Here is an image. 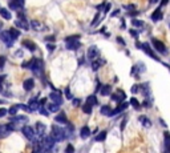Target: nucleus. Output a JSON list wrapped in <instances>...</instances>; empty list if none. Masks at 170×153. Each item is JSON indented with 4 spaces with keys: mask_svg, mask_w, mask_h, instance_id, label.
<instances>
[{
    "mask_svg": "<svg viewBox=\"0 0 170 153\" xmlns=\"http://www.w3.org/2000/svg\"><path fill=\"white\" fill-rule=\"evenodd\" d=\"M24 68H28L29 67L32 71L35 72V75H40L41 71H43V61L40 59H32L29 61H27V63L23 64Z\"/></svg>",
    "mask_w": 170,
    "mask_h": 153,
    "instance_id": "obj_1",
    "label": "nucleus"
},
{
    "mask_svg": "<svg viewBox=\"0 0 170 153\" xmlns=\"http://www.w3.org/2000/svg\"><path fill=\"white\" fill-rule=\"evenodd\" d=\"M50 136L55 138V141H63L64 138H67V136H65V130L63 128H59L57 125L52 126V134H50Z\"/></svg>",
    "mask_w": 170,
    "mask_h": 153,
    "instance_id": "obj_2",
    "label": "nucleus"
},
{
    "mask_svg": "<svg viewBox=\"0 0 170 153\" xmlns=\"http://www.w3.org/2000/svg\"><path fill=\"white\" fill-rule=\"evenodd\" d=\"M0 39L3 40V43L7 45V47H12L13 45V41H15V37L9 34V31H3L0 32Z\"/></svg>",
    "mask_w": 170,
    "mask_h": 153,
    "instance_id": "obj_3",
    "label": "nucleus"
},
{
    "mask_svg": "<svg viewBox=\"0 0 170 153\" xmlns=\"http://www.w3.org/2000/svg\"><path fill=\"white\" fill-rule=\"evenodd\" d=\"M151 44H153V47L155 48V51H157L158 53H161V55H166L168 53V49H166V47L165 44L162 41H160V40H157V39H153V41H151Z\"/></svg>",
    "mask_w": 170,
    "mask_h": 153,
    "instance_id": "obj_4",
    "label": "nucleus"
},
{
    "mask_svg": "<svg viewBox=\"0 0 170 153\" xmlns=\"http://www.w3.org/2000/svg\"><path fill=\"white\" fill-rule=\"evenodd\" d=\"M13 130V126L9 124H2L0 125V138H4L7 136H9V133Z\"/></svg>",
    "mask_w": 170,
    "mask_h": 153,
    "instance_id": "obj_5",
    "label": "nucleus"
},
{
    "mask_svg": "<svg viewBox=\"0 0 170 153\" xmlns=\"http://www.w3.org/2000/svg\"><path fill=\"white\" fill-rule=\"evenodd\" d=\"M21 130H23L24 136L27 137L28 140H33V138H35V130L32 129V126H29V125H24Z\"/></svg>",
    "mask_w": 170,
    "mask_h": 153,
    "instance_id": "obj_6",
    "label": "nucleus"
},
{
    "mask_svg": "<svg viewBox=\"0 0 170 153\" xmlns=\"http://www.w3.org/2000/svg\"><path fill=\"white\" fill-rule=\"evenodd\" d=\"M31 27H32V30L36 31V32H41V31H45V30H47L45 25L41 24L40 21H37V20L31 21Z\"/></svg>",
    "mask_w": 170,
    "mask_h": 153,
    "instance_id": "obj_7",
    "label": "nucleus"
},
{
    "mask_svg": "<svg viewBox=\"0 0 170 153\" xmlns=\"http://www.w3.org/2000/svg\"><path fill=\"white\" fill-rule=\"evenodd\" d=\"M24 4V0H9L8 2V5L11 9H19L21 8Z\"/></svg>",
    "mask_w": 170,
    "mask_h": 153,
    "instance_id": "obj_8",
    "label": "nucleus"
},
{
    "mask_svg": "<svg viewBox=\"0 0 170 153\" xmlns=\"http://www.w3.org/2000/svg\"><path fill=\"white\" fill-rule=\"evenodd\" d=\"M86 55H88V57H89V59L95 60L96 57L99 56V48H97L96 45H92V47H90V48L88 49V53H86Z\"/></svg>",
    "mask_w": 170,
    "mask_h": 153,
    "instance_id": "obj_9",
    "label": "nucleus"
},
{
    "mask_svg": "<svg viewBox=\"0 0 170 153\" xmlns=\"http://www.w3.org/2000/svg\"><path fill=\"white\" fill-rule=\"evenodd\" d=\"M49 99L53 101V103H57V104H61V93L59 91H55V92L49 93Z\"/></svg>",
    "mask_w": 170,
    "mask_h": 153,
    "instance_id": "obj_10",
    "label": "nucleus"
},
{
    "mask_svg": "<svg viewBox=\"0 0 170 153\" xmlns=\"http://www.w3.org/2000/svg\"><path fill=\"white\" fill-rule=\"evenodd\" d=\"M11 121L15 124H25L28 121V117L27 116H15V117L11 119Z\"/></svg>",
    "mask_w": 170,
    "mask_h": 153,
    "instance_id": "obj_11",
    "label": "nucleus"
},
{
    "mask_svg": "<svg viewBox=\"0 0 170 153\" xmlns=\"http://www.w3.org/2000/svg\"><path fill=\"white\" fill-rule=\"evenodd\" d=\"M33 87H35V81L32 79H27L23 83V88L25 91H32V88H33Z\"/></svg>",
    "mask_w": 170,
    "mask_h": 153,
    "instance_id": "obj_12",
    "label": "nucleus"
},
{
    "mask_svg": "<svg viewBox=\"0 0 170 153\" xmlns=\"http://www.w3.org/2000/svg\"><path fill=\"white\" fill-rule=\"evenodd\" d=\"M0 15H2V17H3V19H5V20H11V19H12L11 12L7 8H3V7H0Z\"/></svg>",
    "mask_w": 170,
    "mask_h": 153,
    "instance_id": "obj_13",
    "label": "nucleus"
},
{
    "mask_svg": "<svg viewBox=\"0 0 170 153\" xmlns=\"http://www.w3.org/2000/svg\"><path fill=\"white\" fill-rule=\"evenodd\" d=\"M112 99L114 101H122L125 99V93L122 92V91H117L114 94H112Z\"/></svg>",
    "mask_w": 170,
    "mask_h": 153,
    "instance_id": "obj_14",
    "label": "nucleus"
},
{
    "mask_svg": "<svg viewBox=\"0 0 170 153\" xmlns=\"http://www.w3.org/2000/svg\"><path fill=\"white\" fill-rule=\"evenodd\" d=\"M105 64V60H102V59H95L92 61V68H93V71H97V69H99L101 65H104Z\"/></svg>",
    "mask_w": 170,
    "mask_h": 153,
    "instance_id": "obj_15",
    "label": "nucleus"
},
{
    "mask_svg": "<svg viewBox=\"0 0 170 153\" xmlns=\"http://www.w3.org/2000/svg\"><path fill=\"white\" fill-rule=\"evenodd\" d=\"M142 49L145 51V53H147V55H149L150 57H153V59H155L157 61H160V59H158V57L155 56V53H153V52H151V49L149 48V45H147L146 43H145V44H142Z\"/></svg>",
    "mask_w": 170,
    "mask_h": 153,
    "instance_id": "obj_16",
    "label": "nucleus"
},
{
    "mask_svg": "<svg viewBox=\"0 0 170 153\" xmlns=\"http://www.w3.org/2000/svg\"><path fill=\"white\" fill-rule=\"evenodd\" d=\"M162 19V12H161V8H157L154 11V13L151 15V20L153 21H160Z\"/></svg>",
    "mask_w": 170,
    "mask_h": 153,
    "instance_id": "obj_17",
    "label": "nucleus"
},
{
    "mask_svg": "<svg viewBox=\"0 0 170 153\" xmlns=\"http://www.w3.org/2000/svg\"><path fill=\"white\" fill-rule=\"evenodd\" d=\"M36 132L40 136H44V132H45V124L43 123H37L36 124Z\"/></svg>",
    "mask_w": 170,
    "mask_h": 153,
    "instance_id": "obj_18",
    "label": "nucleus"
},
{
    "mask_svg": "<svg viewBox=\"0 0 170 153\" xmlns=\"http://www.w3.org/2000/svg\"><path fill=\"white\" fill-rule=\"evenodd\" d=\"M23 45H24V47H27V48L29 49L31 52H33V51L37 49V47H36L32 41H29V40H24V41H23Z\"/></svg>",
    "mask_w": 170,
    "mask_h": 153,
    "instance_id": "obj_19",
    "label": "nucleus"
},
{
    "mask_svg": "<svg viewBox=\"0 0 170 153\" xmlns=\"http://www.w3.org/2000/svg\"><path fill=\"white\" fill-rule=\"evenodd\" d=\"M16 25L20 28H23V30L28 31V28H29V25H28V23L25 21V19H21V20H16Z\"/></svg>",
    "mask_w": 170,
    "mask_h": 153,
    "instance_id": "obj_20",
    "label": "nucleus"
},
{
    "mask_svg": "<svg viewBox=\"0 0 170 153\" xmlns=\"http://www.w3.org/2000/svg\"><path fill=\"white\" fill-rule=\"evenodd\" d=\"M39 105H40V103H39L37 100H35V99H31L29 103H28V107L31 108V111H36V109L39 108Z\"/></svg>",
    "mask_w": 170,
    "mask_h": 153,
    "instance_id": "obj_21",
    "label": "nucleus"
},
{
    "mask_svg": "<svg viewBox=\"0 0 170 153\" xmlns=\"http://www.w3.org/2000/svg\"><path fill=\"white\" fill-rule=\"evenodd\" d=\"M126 107H128V104H126V103H122V104H120V105H118V107L116 108V109H113V112H112V116H114V115L120 113V112H122V111H124V109H125Z\"/></svg>",
    "mask_w": 170,
    "mask_h": 153,
    "instance_id": "obj_22",
    "label": "nucleus"
},
{
    "mask_svg": "<svg viewBox=\"0 0 170 153\" xmlns=\"http://www.w3.org/2000/svg\"><path fill=\"white\" fill-rule=\"evenodd\" d=\"M78 47H80V43H78L77 40H75V41H67V48L68 49H77Z\"/></svg>",
    "mask_w": 170,
    "mask_h": 153,
    "instance_id": "obj_23",
    "label": "nucleus"
},
{
    "mask_svg": "<svg viewBox=\"0 0 170 153\" xmlns=\"http://www.w3.org/2000/svg\"><path fill=\"white\" fill-rule=\"evenodd\" d=\"M80 136H81L82 138L89 137V136H90V129L88 128V126H82L81 130H80Z\"/></svg>",
    "mask_w": 170,
    "mask_h": 153,
    "instance_id": "obj_24",
    "label": "nucleus"
},
{
    "mask_svg": "<svg viewBox=\"0 0 170 153\" xmlns=\"http://www.w3.org/2000/svg\"><path fill=\"white\" fill-rule=\"evenodd\" d=\"M110 91H112L110 85H104V87H101L100 93L102 94V96H108V94H110Z\"/></svg>",
    "mask_w": 170,
    "mask_h": 153,
    "instance_id": "obj_25",
    "label": "nucleus"
},
{
    "mask_svg": "<svg viewBox=\"0 0 170 153\" xmlns=\"http://www.w3.org/2000/svg\"><path fill=\"white\" fill-rule=\"evenodd\" d=\"M55 120L57 123H63V124H68V120H67V116H65V113H60V115H57Z\"/></svg>",
    "mask_w": 170,
    "mask_h": 153,
    "instance_id": "obj_26",
    "label": "nucleus"
},
{
    "mask_svg": "<svg viewBox=\"0 0 170 153\" xmlns=\"http://www.w3.org/2000/svg\"><path fill=\"white\" fill-rule=\"evenodd\" d=\"M112 109H110V107H108V105H104L102 108H101V113H102L104 116H112Z\"/></svg>",
    "mask_w": 170,
    "mask_h": 153,
    "instance_id": "obj_27",
    "label": "nucleus"
},
{
    "mask_svg": "<svg viewBox=\"0 0 170 153\" xmlns=\"http://www.w3.org/2000/svg\"><path fill=\"white\" fill-rule=\"evenodd\" d=\"M165 149L166 152H170V133H165Z\"/></svg>",
    "mask_w": 170,
    "mask_h": 153,
    "instance_id": "obj_28",
    "label": "nucleus"
},
{
    "mask_svg": "<svg viewBox=\"0 0 170 153\" xmlns=\"http://www.w3.org/2000/svg\"><path fill=\"white\" fill-rule=\"evenodd\" d=\"M86 103L90 104V105L93 107V105H96L97 103H99V101H97V97L95 96V94H92V96H89L88 99H86Z\"/></svg>",
    "mask_w": 170,
    "mask_h": 153,
    "instance_id": "obj_29",
    "label": "nucleus"
},
{
    "mask_svg": "<svg viewBox=\"0 0 170 153\" xmlns=\"http://www.w3.org/2000/svg\"><path fill=\"white\" fill-rule=\"evenodd\" d=\"M106 137V130H102V132H100L99 134L96 136V141H104Z\"/></svg>",
    "mask_w": 170,
    "mask_h": 153,
    "instance_id": "obj_30",
    "label": "nucleus"
},
{
    "mask_svg": "<svg viewBox=\"0 0 170 153\" xmlns=\"http://www.w3.org/2000/svg\"><path fill=\"white\" fill-rule=\"evenodd\" d=\"M140 121L144 125L146 126V128H149V126H151V121H150V120H147L146 117H144V116H141V117H140Z\"/></svg>",
    "mask_w": 170,
    "mask_h": 153,
    "instance_id": "obj_31",
    "label": "nucleus"
},
{
    "mask_svg": "<svg viewBox=\"0 0 170 153\" xmlns=\"http://www.w3.org/2000/svg\"><path fill=\"white\" fill-rule=\"evenodd\" d=\"M59 105L60 104H57V103H52V104L48 105V109H49L50 112H57V111H59V108H60Z\"/></svg>",
    "mask_w": 170,
    "mask_h": 153,
    "instance_id": "obj_32",
    "label": "nucleus"
},
{
    "mask_svg": "<svg viewBox=\"0 0 170 153\" xmlns=\"http://www.w3.org/2000/svg\"><path fill=\"white\" fill-rule=\"evenodd\" d=\"M82 111H84L85 113H88V115H90V113H92V105L86 103V104L84 105V107H82Z\"/></svg>",
    "mask_w": 170,
    "mask_h": 153,
    "instance_id": "obj_33",
    "label": "nucleus"
},
{
    "mask_svg": "<svg viewBox=\"0 0 170 153\" xmlns=\"http://www.w3.org/2000/svg\"><path fill=\"white\" fill-rule=\"evenodd\" d=\"M17 109H20V108H19V105H12V107L9 108V111H8V112H9V113L12 115V116H15V115H16V112H17Z\"/></svg>",
    "mask_w": 170,
    "mask_h": 153,
    "instance_id": "obj_34",
    "label": "nucleus"
},
{
    "mask_svg": "<svg viewBox=\"0 0 170 153\" xmlns=\"http://www.w3.org/2000/svg\"><path fill=\"white\" fill-rule=\"evenodd\" d=\"M130 104H132L136 109H138V108H140V103H138V100L134 99V97H132V99H130Z\"/></svg>",
    "mask_w": 170,
    "mask_h": 153,
    "instance_id": "obj_35",
    "label": "nucleus"
},
{
    "mask_svg": "<svg viewBox=\"0 0 170 153\" xmlns=\"http://www.w3.org/2000/svg\"><path fill=\"white\" fill-rule=\"evenodd\" d=\"M132 24L134 27H144V23L141 20H137V19H132Z\"/></svg>",
    "mask_w": 170,
    "mask_h": 153,
    "instance_id": "obj_36",
    "label": "nucleus"
},
{
    "mask_svg": "<svg viewBox=\"0 0 170 153\" xmlns=\"http://www.w3.org/2000/svg\"><path fill=\"white\" fill-rule=\"evenodd\" d=\"M9 34L12 35L15 39H17V37H19V35H20V34H19V31L15 30V28H11V30H9Z\"/></svg>",
    "mask_w": 170,
    "mask_h": 153,
    "instance_id": "obj_37",
    "label": "nucleus"
},
{
    "mask_svg": "<svg viewBox=\"0 0 170 153\" xmlns=\"http://www.w3.org/2000/svg\"><path fill=\"white\" fill-rule=\"evenodd\" d=\"M65 153H75V147L73 145H68L67 147V149H65Z\"/></svg>",
    "mask_w": 170,
    "mask_h": 153,
    "instance_id": "obj_38",
    "label": "nucleus"
},
{
    "mask_svg": "<svg viewBox=\"0 0 170 153\" xmlns=\"http://www.w3.org/2000/svg\"><path fill=\"white\" fill-rule=\"evenodd\" d=\"M40 113H41L43 116H49L48 112H47V109L44 108V105H40Z\"/></svg>",
    "mask_w": 170,
    "mask_h": 153,
    "instance_id": "obj_39",
    "label": "nucleus"
},
{
    "mask_svg": "<svg viewBox=\"0 0 170 153\" xmlns=\"http://www.w3.org/2000/svg\"><path fill=\"white\" fill-rule=\"evenodd\" d=\"M80 39V36L76 35V36H69V37H67V41H75V40Z\"/></svg>",
    "mask_w": 170,
    "mask_h": 153,
    "instance_id": "obj_40",
    "label": "nucleus"
},
{
    "mask_svg": "<svg viewBox=\"0 0 170 153\" xmlns=\"http://www.w3.org/2000/svg\"><path fill=\"white\" fill-rule=\"evenodd\" d=\"M65 97L67 99H72V93H71L69 88H65Z\"/></svg>",
    "mask_w": 170,
    "mask_h": 153,
    "instance_id": "obj_41",
    "label": "nucleus"
},
{
    "mask_svg": "<svg viewBox=\"0 0 170 153\" xmlns=\"http://www.w3.org/2000/svg\"><path fill=\"white\" fill-rule=\"evenodd\" d=\"M5 64V57L4 56H0V68H3Z\"/></svg>",
    "mask_w": 170,
    "mask_h": 153,
    "instance_id": "obj_42",
    "label": "nucleus"
},
{
    "mask_svg": "<svg viewBox=\"0 0 170 153\" xmlns=\"http://www.w3.org/2000/svg\"><path fill=\"white\" fill-rule=\"evenodd\" d=\"M5 113H7V109H4V108H0V117H4Z\"/></svg>",
    "mask_w": 170,
    "mask_h": 153,
    "instance_id": "obj_43",
    "label": "nucleus"
},
{
    "mask_svg": "<svg viewBox=\"0 0 170 153\" xmlns=\"http://www.w3.org/2000/svg\"><path fill=\"white\" fill-rule=\"evenodd\" d=\"M47 48L49 49V52H53V51H55V48H56V47H55V44H48V45H47Z\"/></svg>",
    "mask_w": 170,
    "mask_h": 153,
    "instance_id": "obj_44",
    "label": "nucleus"
},
{
    "mask_svg": "<svg viewBox=\"0 0 170 153\" xmlns=\"http://www.w3.org/2000/svg\"><path fill=\"white\" fill-rule=\"evenodd\" d=\"M138 89H140V87H138V85L132 87V92H133V93H137V92H138Z\"/></svg>",
    "mask_w": 170,
    "mask_h": 153,
    "instance_id": "obj_45",
    "label": "nucleus"
},
{
    "mask_svg": "<svg viewBox=\"0 0 170 153\" xmlns=\"http://www.w3.org/2000/svg\"><path fill=\"white\" fill-rule=\"evenodd\" d=\"M45 40H48V41H55V36H47Z\"/></svg>",
    "mask_w": 170,
    "mask_h": 153,
    "instance_id": "obj_46",
    "label": "nucleus"
},
{
    "mask_svg": "<svg viewBox=\"0 0 170 153\" xmlns=\"http://www.w3.org/2000/svg\"><path fill=\"white\" fill-rule=\"evenodd\" d=\"M78 104H80V100H78V99H75V100H73V105H75V107H77Z\"/></svg>",
    "mask_w": 170,
    "mask_h": 153,
    "instance_id": "obj_47",
    "label": "nucleus"
},
{
    "mask_svg": "<svg viewBox=\"0 0 170 153\" xmlns=\"http://www.w3.org/2000/svg\"><path fill=\"white\" fill-rule=\"evenodd\" d=\"M169 3V0H161V7H164V5H166Z\"/></svg>",
    "mask_w": 170,
    "mask_h": 153,
    "instance_id": "obj_48",
    "label": "nucleus"
},
{
    "mask_svg": "<svg viewBox=\"0 0 170 153\" xmlns=\"http://www.w3.org/2000/svg\"><path fill=\"white\" fill-rule=\"evenodd\" d=\"M39 103H40V105H45V103H47V99H41L40 101H39Z\"/></svg>",
    "mask_w": 170,
    "mask_h": 153,
    "instance_id": "obj_49",
    "label": "nucleus"
},
{
    "mask_svg": "<svg viewBox=\"0 0 170 153\" xmlns=\"http://www.w3.org/2000/svg\"><path fill=\"white\" fill-rule=\"evenodd\" d=\"M125 8H126V9H129V11H130V9H134V8H136V7H134V5H126V7H125Z\"/></svg>",
    "mask_w": 170,
    "mask_h": 153,
    "instance_id": "obj_50",
    "label": "nucleus"
},
{
    "mask_svg": "<svg viewBox=\"0 0 170 153\" xmlns=\"http://www.w3.org/2000/svg\"><path fill=\"white\" fill-rule=\"evenodd\" d=\"M130 35H133V36H137V32H136V31H130Z\"/></svg>",
    "mask_w": 170,
    "mask_h": 153,
    "instance_id": "obj_51",
    "label": "nucleus"
},
{
    "mask_svg": "<svg viewBox=\"0 0 170 153\" xmlns=\"http://www.w3.org/2000/svg\"><path fill=\"white\" fill-rule=\"evenodd\" d=\"M160 121H161V124H162V126H166V123L164 121V120H162V119H161V120H160Z\"/></svg>",
    "mask_w": 170,
    "mask_h": 153,
    "instance_id": "obj_52",
    "label": "nucleus"
},
{
    "mask_svg": "<svg viewBox=\"0 0 170 153\" xmlns=\"http://www.w3.org/2000/svg\"><path fill=\"white\" fill-rule=\"evenodd\" d=\"M150 2H151V3H157L158 0H150Z\"/></svg>",
    "mask_w": 170,
    "mask_h": 153,
    "instance_id": "obj_53",
    "label": "nucleus"
},
{
    "mask_svg": "<svg viewBox=\"0 0 170 153\" xmlns=\"http://www.w3.org/2000/svg\"><path fill=\"white\" fill-rule=\"evenodd\" d=\"M3 103H4V101H2V100H0V104H3Z\"/></svg>",
    "mask_w": 170,
    "mask_h": 153,
    "instance_id": "obj_54",
    "label": "nucleus"
},
{
    "mask_svg": "<svg viewBox=\"0 0 170 153\" xmlns=\"http://www.w3.org/2000/svg\"><path fill=\"white\" fill-rule=\"evenodd\" d=\"M2 27H3V24H2V23H0V28H2Z\"/></svg>",
    "mask_w": 170,
    "mask_h": 153,
    "instance_id": "obj_55",
    "label": "nucleus"
},
{
    "mask_svg": "<svg viewBox=\"0 0 170 153\" xmlns=\"http://www.w3.org/2000/svg\"><path fill=\"white\" fill-rule=\"evenodd\" d=\"M33 153H39V152H33Z\"/></svg>",
    "mask_w": 170,
    "mask_h": 153,
    "instance_id": "obj_56",
    "label": "nucleus"
}]
</instances>
